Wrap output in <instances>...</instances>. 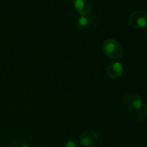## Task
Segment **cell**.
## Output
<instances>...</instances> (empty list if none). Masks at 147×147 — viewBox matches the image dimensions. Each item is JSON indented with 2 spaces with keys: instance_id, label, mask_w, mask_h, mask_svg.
<instances>
[{
  "instance_id": "obj_12",
  "label": "cell",
  "mask_w": 147,
  "mask_h": 147,
  "mask_svg": "<svg viewBox=\"0 0 147 147\" xmlns=\"http://www.w3.org/2000/svg\"><path fill=\"white\" fill-rule=\"evenodd\" d=\"M144 34H145V35H146V37H147V27H146V28H145Z\"/></svg>"
},
{
  "instance_id": "obj_8",
  "label": "cell",
  "mask_w": 147,
  "mask_h": 147,
  "mask_svg": "<svg viewBox=\"0 0 147 147\" xmlns=\"http://www.w3.org/2000/svg\"><path fill=\"white\" fill-rule=\"evenodd\" d=\"M134 119L138 123H142L144 120V114L142 112H136L134 113Z\"/></svg>"
},
{
  "instance_id": "obj_7",
  "label": "cell",
  "mask_w": 147,
  "mask_h": 147,
  "mask_svg": "<svg viewBox=\"0 0 147 147\" xmlns=\"http://www.w3.org/2000/svg\"><path fill=\"white\" fill-rule=\"evenodd\" d=\"M93 22V17L88 15H81L78 18L76 25L79 30H86L88 28Z\"/></svg>"
},
{
  "instance_id": "obj_9",
  "label": "cell",
  "mask_w": 147,
  "mask_h": 147,
  "mask_svg": "<svg viewBox=\"0 0 147 147\" xmlns=\"http://www.w3.org/2000/svg\"><path fill=\"white\" fill-rule=\"evenodd\" d=\"M11 147H29L24 143V142L21 140H17L14 141L12 144H11Z\"/></svg>"
},
{
  "instance_id": "obj_5",
  "label": "cell",
  "mask_w": 147,
  "mask_h": 147,
  "mask_svg": "<svg viewBox=\"0 0 147 147\" xmlns=\"http://www.w3.org/2000/svg\"><path fill=\"white\" fill-rule=\"evenodd\" d=\"M73 5L76 11L81 15H88L91 11L92 4L90 0H74Z\"/></svg>"
},
{
  "instance_id": "obj_6",
  "label": "cell",
  "mask_w": 147,
  "mask_h": 147,
  "mask_svg": "<svg viewBox=\"0 0 147 147\" xmlns=\"http://www.w3.org/2000/svg\"><path fill=\"white\" fill-rule=\"evenodd\" d=\"M106 72L111 78H117L122 76L123 73V67L119 62H113L107 66Z\"/></svg>"
},
{
  "instance_id": "obj_4",
  "label": "cell",
  "mask_w": 147,
  "mask_h": 147,
  "mask_svg": "<svg viewBox=\"0 0 147 147\" xmlns=\"http://www.w3.org/2000/svg\"><path fill=\"white\" fill-rule=\"evenodd\" d=\"M98 140V134L93 130H86L79 137V143L83 146H90Z\"/></svg>"
},
{
  "instance_id": "obj_10",
  "label": "cell",
  "mask_w": 147,
  "mask_h": 147,
  "mask_svg": "<svg viewBox=\"0 0 147 147\" xmlns=\"http://www.w3.org/2000/svg\"><path fill=\"white\" fill-rule=\"evenodd\" d=\"M64 147H78L77 142H74V141H69L65 144Z\"/></svg>"
},
{
  "instance_id": "obj_3",
  "label": "cell",
  "mask_w": 147,
  "mask_h": 147,
  "mask_svg": "<svg viewBox=\"0 0 147 147\" xmlns=\"http://www.w3.org/2000/svg\"><path fill=\"white\" fill-rule=\"evenodd\" d=\"M123 103L128 109L137 111L142 109L143 101L140 96L136 93H130L125 96L123 98Z\"/></svg>"
},
{
  "instance_id": "obj_1",
  "label": "cell",
  "mask_w": 147,
  "mask_h": 147,
  "mask_svg": "<svg viewBox=\"0 0 147 147\" xmlns=\"http://www.w3.org/2000/svg\"><path fill=\"white\" fill-rule=\"evenodd\" d=\"M103 48L106 55L111 60H119L123 56V46L115 39L109 38L105 40L103 42Z\"/></svg>"
},
{
  "instance_id": "obj_2",
  "label": "cell",
  "mask_w": 147,
  "mask_h": 147,
  "mask_svg": "<svg viewBox=\"0 0 147 147\" xmlns=\"http://www.w3.org/2000/svg\"><path fill=\"white\" fill-rule=\"evenodd\" d=\"M129 24L133 28L145 27L147 25V13L142 10L134 11L129 16Z\"/></svg>"
},
{
  "instance_id": "obj_11",
  "label": "cell",
  "mask_w": 147,
  "mask_h": 147,
  "mask_svg": "<svg viewBox=\"0 0 147 147\" xmlns=\"http://www.w3.org/2000/svg\"><path fill=\"white\" fill-rule=\"evenodd\" d=\"M144 114H145L146 116H147V105H146L144 107Z\"/></svg>"
}]
</instances>
